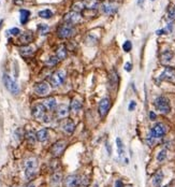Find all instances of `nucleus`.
<instances>
[{
	"label": "nucleus",
	"instance_id": "obj_1",
	"mask_svg": "<svg viewBox=\"0 0 175 187\" xmlns=\"http://www.w3.org/2000/svg\"><path fill=\"white\" fill-rule=\"evenodd\" d=\"M38 168V160L34 157L27 159L25 162V174L27 179H32L36 173H37Z\"/></svg>",
	"mask_w": 175,
	"mask_h": 187
},
{
	"label": "nucleus",
	"instance_id": "obj_2",
	"mask_svg": "<svg viewBox=\"0 0 175 187\" xmlns=\"http://www.w3.org/2000/svg\"><path fill=\"white\" fill-rule=\"evenodd\" d=\"M156 109L158 111H160L161 113L168 114L171 111V105H170V101L163 96H159L155 99L154 102Z\"/></svg>",
	"mask_w": 175,
	"mask_h": 187
},
{
	"label": "nucleus",
	"instance_id": "obj_3",
	"mask_svg": "<svg viewBox=\"0 0 175 187\" xmlns=\"http://www.w3.org/2000/svg\"><path fill=\"white\" fill-rule=\"evenodd\" d=\"M74 34H75V29H74L73 25H70V24L61 25L57 30L58 37L61 39H68V38L72 37Z\"/></svg>",
	"mask_w": 175,
	"mask_h": 187
},
{
	"label": "nucleus",
	"instance_id": "obj_4",
	"mask_svg": "<svg viewBox=\"0 0 175 187\" xmlns=\"http://www.w3.org/2000/svg\"><path fill=\"white\" fill-rule=\"evenodd\" d=\"M3 84H4L7 89L13 95H17L20 93V86L17 85V83L14 80H12V77L8 74L3 75Z\"/></svg>",
	"mask_w": 175,
	"mask_h": 187
},
{
	"label": "nucleus",
	"instance_id": "obj_5",
	"mask_svg": "<svg viewBox=\"0 0 175 187\" xmlns=\"http://www.w3.org/2000/svg\"><path fill=\"white\" fill-rule=\"evenodd\" d=\"M66 80V72L63 70H58L55 73H53V75L51 77V85L53 87H58L65 82Z\"/></svg>",
	"mask_w": 175,
	"mask_h": 187
},
{
	"label": "nucleus",
	"instance_id": "obj_6",
	"mask_svg": "<svg viewBox=\"0 0 175 187\" xmlns=\"http://www.w3.org/2000/svg\"><path fill=\"white\" fill-rule=\"evenodd\" d=\"M167 132V126L162 123H158V124H156L154 127L152 128V130H150V136L152 138H162V137L166 134Z\"/></svg>",
	"mask_w": 175,
	"mask_h": 187
},
{
	"label": "nucleus",
	"instance_id": "obj_7",
	"mask_svg": "<svg viewBox=\"0 0 175 187\" xmlns=\"http://www.w3.org/2000/svg\"><path fill=\"white\" fill-rule=\"evenodd\" d=\"M63 20L67 24H70V25H75V24L79 23L81 20H82V16L79 14V12H75V11H71L69 13L65 15L63 17Z\"/></svg>",
	"mask_w": 175,
	"mask_h": 187
},
{
	"label": "nucleus",
	"instance_id": "obj_8",
	"mask_svg": "<svg viewBox=\"0 0 175 187\" xmlns=\"http://www.w3.org/2000/svg\"><path fill=\"white\" fill-rule=\"evenodd\" d=\"M66 145H67V143H66V141H63V140H59V141H57L56 143H54L51 150L54 157H59V156H61V154L63 153V150H65L66 148Z\"/></svg>",
	"mask_w": 175,
	"mask_h": 187
},
{
	"label": "nucleus",
	"instance_id": "obj_9",
	"mask_svg": "<svg viewBox=\"0 0 175 187\" xmlns=\"http://www.w3.org/2000/svg\"><path fill=\"white\" fill-rule=\"evenodd\" d=\"M45 107L41 103H38L32 108V116L37 121H40V119H44L45 118Z\"/></svg>",
	"mask_w": 175,
	"mask_h": 187
},
{
	"label": "nucleus",
	"instance_id": "obj_10",
	"mask_svg": "<svg viewBox=\"0 0 175 187\" xmlns=\"http://www.w3.org/2000/svg\"><path fill=\"white\" fill-rule=\"evenodd\" d=\"M111 107V101L109 98H102L99 102V114L101 117H104L107 114Z\"/></svg>",
	"mask_w": 175,
	"mask_h": 187
},
{
	"label": "nucleus",
	"instance_id": "obj_11",
	"mask_svg": "<svg viewBox=\"0 0 175 187\" xmlns=\"http://www.w3.org/2000/svg\"><path fill=\"white\" fill-rule=\"evenodd\" d=\"M102 10H103V12H104L105 14L113 15L115 14L116 12H117V10H118V6H117L115 2L105 1V2L102 4Z\"/></svg>",
	"mask_w": 175,
	"mask_h": 187
},
{
	"label": "nucleus",
	"instance_id": "obj_12",
	"mask_svg": "<svg viewBox=\"0 0 175 187\" xmlns=\"http://www.w3.org/2000/svg\"><path fill=\"white\" fill-rule=\"evenodd\" d=\"M81 183H82V180L77 175H69L65 179L66 187H79Z\"/></svg>",
	"mask_w": 175,
	"mask_h": 187
},
{
	"label": "nucleus",
	"instance_id": "obj_13",
	"mask_svg": "<svg viewBox=\"0 0 175 187\" xmlns=\"http://www.w3.org/2000/svg\"><path fill=\"white\" fill-rule=\"evenodd\" d=\"M160 80H162V81H168V82H174L175 81V69L166 68L163 72L161 73Z\"/></svg>",
	"mask_w": 175,
	"mask_h": 187
},
{
	"label": "nucleus",
	"instance_id": "obj_14",
	"mask_svg": "<svg viewBox=\"0 0 175 187\" xmlns=\"http://www.w3.org/2000/svg\"><path fill=\"white\" fill-rule=\"evenodd\" d=\"M34 91L39 96H44L50 91V86L46 83H38L37 85L34 86Z\"/></svg>",
	"mask_w": 175,
	"mask_h": 187
},
{
	"label": "nucleus",
	"instance_id": "obj_15",
	"mask_svg": "<svg viewBox=\"0 0 175 187\" xmlns=\"http://www.w3.org/2000/svg\"><path fill=\"white\" fill-rule=\"evenodd\" d=\"M34 40V34L31 31H26V32H23L18 37V42L22 43V44H29L30 42H32Z\"/></svg>",
	"mask_w": 175,
	"mask_h": 187
},
{
	"label": "nucleus",
	"instance_id": "obj_16",
	"mask_svg": "<svg viewBox=\"0 0 175 187\" xmlns=\"http://www.w3.org/2000/svg\"><path fill=\"white\" fill-rule=\"evenodd\" d=\"M68 113H69V109L66 104H60L57 107L56 116L58 118H65V117L68 116Z\"/></svg>",
	"mask_w": 175,
	"mask_h": 187
},
{
	"label": "nucleus",
	"instance_id": "obj_17",
	"mask_svg": "<svg viewBox=\"0 0 175 187\" xmlns=\"http://www.w3.org/2000/svg\"><path fill=\"white\" fill-rule=\"evenodd\" d=\"M162 180H163V173L162 171L159 170L155 173V175L152 176V185L155 187H159L162 183Z\"/></svg>",
	"mask_w": 175,
	"mask_h": 187
},
{
	"label": "nucleus",
	"instance_id": "obj_18",
	"mask_svg": "<svg viewBox=\"0 0 175 187\" xmlns=\"http://www.w3.org/2000/svg\"><path fill=\"white\" fill-rule=\"evenodd\" d=\"M74 128H75V124H74V122L71 121V119H67V121L63 123V125H62V129L67 133H72L74 131Z\"/></svg>",
	"mask_w": 175,
	"mask_h": 187
},
{
	"label": "nucleus",
	"instance_id": "obj_19",
	"mask_svg": "<svg viewBox=\"0 0 175 187\" xmlns=\"http://www.w3.org/2000/svg\"><path fill=\"white\" fill-rule=\"evenodd\" d=\"M34 53V48L30 45H25L20 48V54L23 57H29Z\"/></svg>",
	"mask_w": 175,
	"mask_h": 187
},
{
	"label": "nucleus",
	"instance_id": "obj_20",
	"mask_svg": "<svg viewBox=\"0 0 175 187\" xmlns=\"http://www.w3.org/2000/svg\"><path fill=\"white\" fill-rule=\"evenodd\" d=\"M56 99L55 98H53V97H50V98H47V99H45L44 101H43V105L45 107L46 110H54V109L56 108Z\"/></svg>",
	"mask_w": 175,
	"mask_h": 187
},
{
	"label": "nucleus",
	"instance_id": "obj_21",
	"mask_svg": "<svg viewBox=\"0 0 175 187\" xmlns=\"http://www.w3.org/2000/svg\"><path fill=\"white\" fill-rule=\"evenodd\" d=\"M36 136H37V140L40 142H44L48 139V131L46 129H41L39 130L37 133H36Z\"/></svg>",
	"mask_w": 175,
	"mask_h": 187
},
{
	"label": "nucleus",
	"instance_id": "obj_22",
	"mask_svg": "<svg viewBox=\"0 0 175 187\" xmlns=\"http://www.w3.org/2000/svg\"><path fill=\"white\" fill-rule=\"evenodd\" d=\"M173 58V53L171 51H166L161 55V61L162 64H169Z\"/></svg>",
	"mask_w": 175,
	"mask_h": 187
},
{
	"label": "nucleus",
	"instance_id": "obj_23",
	"mask_svg": "<svg viewBox=\"0 0 175 187\" xmlns=\"http://www.w3.org/2000/svg\"><path fill=\"white\" fill-rule=\"evenodd\" d=\"M85 3V8L89 9V10H93V9H97L99 6V1L98 0H84Z\"/></svg>",
	"mask_w": 175,
	"mask_h": 187
},
{
	"label": "nucleus",
	"instance_id": "obj_24",
	"mask_svg": "<svg viewBox=\"0 0 175 187\" xmlns=\"http://www.w3.org/2000/svg\"><path fill=\"white\" fill-rule=\"evenodd\" d=\"M20 23L23 24V25H25L27 22H28L29 17H30V12L28 11V10H20Z\"/></svg>",
	"mask_w": 175,
	"mask_h": 187
},
{
	"label": "nucleus",
	"instance_id": "obj_25",
	"mask_svg": "<svg viewBox=\"0 0 175 187\" xmlns=\"http://www.w3.org/2000/svg\"><path fill=\"white\" fill-rule=\"evenodd\" d=\"M56 56L58 57V59L59 60L65 59L66 57H67V50H66L65 46L61 45L58 47V50H57V52H56Z\"/></svg>",
	"mask_w": 175,
	"mask_h": 187
},
{
	"label": "nucleus",
	"instance_id": "obj_26",
	"mask_svg": "<svg viewBox=\"0 0 175 187\" xmlns=\"http://www.w3.org/2000/svg\"><path fill=\"white\" fill-rule=\"evenodd\" d=\"M116 144H117V150H118V156L119 158H122V156L125 154V150H124V144H122V141L119 138L116 139Z\"/></svg>",
	"mask_w": 175,
	"mask_h": 187
},
{
	"label": "nucleus",
	"instance_id": "obj_27",
	"mask_svg": "<svg viewBox=\"0 0 175 187\" xmlns=\"http://www.w3.org/2000/svg\"><path fill=\"white\" fill-rule=\"evenodd\" d=\"M71 111H73V112H77V111H79L81 109H82V103L79 101V100H72V102H71Z\"/></svg>",
	"mask_w": 175,
	"mask_h": 187
},
{
	"label": "nucleus",
	"instance_id": "obj_28",
	"mask_svg": "<svg viewBox=\"0 0 175 187\" xmlns=\"http://www.w3.org/2000/svg\"><path fill=\"white\" fill-rule=\"evenodd\" d=\"M72 9H73V11L75 12H81V11H84L85 9V3L84 1H77V2H75L73 4V7H72Z\"/></svg>",
	"mask_w": 175,
	"mask_h": 187
},
{
	"label": "nucleus",
	"instance_id": "obj_29",
	"mask_svg": "<svg viewBox=\"0 0 175 187\" xmlns=\"http://www.w3.org/2000/svg\"><path fill=\"white\" fill-rule=\"evenodd\" d=\"M61 173L59 172H55L52 176V184L54 185H58L61 182Z\"/></svg>",
	"mask_w": 175,
	"mask_h": 187
},
{
	"label": "nucleus",
	"instance_id": "obj_30",
	"mask_svg": "<svg viewBox=\"0 0 175 187\" xmlns=\"http://www.w3.org/2000/svg\"><path fill=\"white\" fill-rule=\"evenodd\" d=\"M39 16L42 17V18H51L53 16V13L50 10H43V11L39 12Z\"/></svg>",
	"mask_w": 175,
	"mask_h": 187
},
{
	"label": "nucleus",
	"instance_id": "obj_31",
	"mask_svg": "<svg viewBox=\"0 0 175 187\" xmlns=\"http://www.w3.org/2000/svg\"><path fill=\"white\" fill-rule=\"evenodd\" d=\"M26 139L28 140L29 143H31V144H34V142H36V140H37V136L34 134L32 131H29L27 134H26Z\"/></svg>",
	"mask_w": 175,
	"mask_h": 187
},
{
	"label": "nucleus",
	"instance_id": "obj_32",
	"mask_svg": "<svg viewBox=\"0 0 175 187\" xmlns=\"http://www.w3.org/2000/svg\"><path fill=\"white\" fill-rule=\"evenodd\" d=\"M166 158H167V150H160V152L158 153V155H157V160L161 162V161H163Z\"/></svg>",
	"mask_w": 175,
	"mask_h": 187
},
{
	"label": "nucleus",
	"instance_id": "obj_33",
	"mask_svg": "<svg viewBox=\"0 0 175 187\" xmlns=\"http://www.w3.org/2000/svg\"><path fill=\"white\" fill-rule=\"evenodd\" d=\"M38 29H39L41 34H46V32L48 31V26L44 25V24H40V25L38 26Z\"/></svg>",
	"mask_w": 175,
	"mask_h": 187
},
{
	"label": "nucleus",
	"instance_id": "obj_34",
	"mask_svg": "<svg viewBox=\"0 0 175 187\" xmlns=\"http://www.w3.org/2000/svg\"><path fill=\"white\" fill-rule=\"evenodd\" d=\"M58 57L57 56H52V57H50V59L46 61V64H47L48 66H55L58 62Z\"/></svg>",
	"mask_w": 175,
	"mask_h": 187
},
{
	"label": "nucleus",
	"instance_id": "obj_35",
	"mask_svg": "<svg viewBox=\"0 0 175 187\" xmlns=\"http://www.w3.org/2000/svg\"><path fill=\"white\" fill-rule=\"evenodd\" d=\"M122 48H124L125 52H130L131 48H132V44H131L130 41H126V42L124 43V45H122Z\"/></svg>",
	"mask_w": 175,
	"mask_h": 187
},
{
	"label": "nucleus",
	"instance_id": "obj_36",
	"mask_svg": "<svg viewBox=\"0 0 175 187\" xmlns=\"http://www.w3.org/2000/svg\"><path fill=\"white\" fill-rule=\"evenodd\" d=\"M169 16H170V18L175 20V7H173V8H171L169 10Z\"/></svg>",
	"mask_w": 175,
	"mask_h": 187
},
{
	"label": "nucleus",
	"instance_id": "obj_37",
	"mask_svg": "<svg viewBox=\"0 0 175 187\" xmlns=\"http://www.w3.org/2000/svg\"><path fill=\"white\" fill-rule=\"evenodd\" d=\"M125 70L130 72V71L132 70V64H131V62H126V64H125Z\"/></svg>",
	"mask_w": 175,
	"mask_h": 187
},
{
	"label": "nucleus",
	"instance_id": "obj_38",
	"mask_svg": "<svg viewBox=\"0 0 175 187\" xmlns=\"http://www.w3.org/2000/svg\"><path fill=\"white\" fill-rule=\"evenodd\" d=\"M9 32H10L11 34H13V36H17L18 34H20V31L18 28H12L11 30L9 31Z\"/></svg>",
	"mask_w": 175,
	"mask_h": 187
},
{
	"label": "nucleus",
	"instance_id": "obj_39",
	"mask_svg": "<svg viewBox=\"0 0 175 187\" xmlns=\"http://www.w3.org/2000/svg\"><path fill=\"white\" fill-rule=\"evenodd\" d=\"M136 107V101H131L130 102V104H129V111H133L134 110V108Z\"/></svg>",
	"mask_w": 175,
	"mask_h": 187
},
{
	"label": "nucleus",
	"instance_id": "obj_40",
	"mask_svg": "<svg viewBox=\"0 0 175 187\" xmlns=\"http://www.w3.org/2000/svg\"><path fill=\"white\" fill-rule=\"evenodd\" d=\"M115 187H124V184H122V182L120 180H117L115 183Z\"/></svg>",
	"mask_w": 175,
	"mask_h": 187
},
{
	"label": "nucleus",
	"instance_id": "obj_41",
	"mask_svg": "<svg viewBox=\"0 0 175 187\" xmlns=\"http://www.w3.org/2000/svg\"><path fill=\"white\" fill-rule=\"evenodd\" d=\"M149 118L152 119V121H155V119H156V114H155V112H152V111L150 112V113H149Z\"/></svg>",
	"mask_w": 175,
	"mask_h": 187
},
{
	"label": "nucleus",
	"instance_id": "obj_42",
	"mask_svg": "<svg viewBox=\"0 0 175 187\" xmlns=\"http://www.w3.org/2000/svg\"><path fill=\"white\" fill-rule=\"evenodd\" d=\"M106 150H107V153H109V155H112V148H111L110 144L109 143H106Z\"/></svg>",
	"mask_w": 175,
	"mask_h": 187
},
{
	"label": "nucleus",
	"instance_id": "obj_43",
	"mask_svg": "<svg viewBox=\"0 0 175 187\" xmlns=\"http://www.w3.org/2000/svg\"><path fill=\"white\" fill-rule=\"evenodd\" d=\"M167 29H161V30H158L157 31V34H164L166 32H167Z\"/></svg>",
	"mask_w": 175,
	"mask_h": 187
},
{
	"label": "nucleus",
	"instance_id": "obj_44",
	"mask_svg": "<svg viewBox=\"0 0 175 187\" xmlns=\"http://www.w3.org/2000/svg\"><path fill=\"white\" fill-rule=\"evenodd\" d=\"M143 2H144V0H138V4H139V6H142V4H143Z\"/></svg>",
	"mask_w": 175,
	"mask_h": 187
},
{
	"label": "nucleus",
	"instance_id": "obj_45",
	"mask_svg": "<svg viewBox=\"0 0 175 187\" xmlns=\"http://www.w3.org/2000/svg\"><path fill=\"white\" fill-rule=\"evenodd\" d=\"M26 187H36V186H34V184H29V185H27Z\"/></svg>",
	"mask_w": 175,
	"mask_h": 187
},
{
	"label": "nucleus",
	"instance_id": "obj_46",
	"mask_svg": "<svg viewBox=\"0 0 175 187\" xmlns=\"http://www.w3.org/2000/svg\"><path fill=\"white\" fill-rule=\"evenodd\" d=\"M1 25H2V20H1V22H0V28H1Z\"/></svg>",
	"mask_w": 175,
	"mask_h": 187
},
{
	"label": "nucleus",
	"instance_id": "obj_47",
	"mask_svg": "<svg viewBox=\"0 0 175 187\" xmlns=\"http://www.w3.org/2000/svg\"><path fill=\"white\" fill-rule=\"evenodd\" d=\"M16 1H20V2H22V1H23V0H16Z\"/></svg>",
	"mask_w": 175,
	"mask_h": 187
},
{
	"label": "nucleus",
	"instance_id": "obj_48",
	"mask_svg": "<svg viewBox=\"0 0 175 187\" xmlns=\"http://www.w3.org/2000/svg\"><path fill=\"white\" fill-rule=\"evenodd\" d=\"M128 187H131V186H128Z\"/></svg>",
	"mask_w": 175,
	"mask_h": 187
},
{
	"label": "nucleus",
	"instance_id": "obj_49",
	"mask_svg": "<svg viewBox=\"0 0 175 187\" xmlns=\"http://www.w3.org/2000/svg\"><path fill=\"white\" fill-rule=\"evenodd\" d=\"M152 1H154V0H152Z\"/></svg>",
	"mask_w": 175,
	"mask_h": 187
}]
</instances>
